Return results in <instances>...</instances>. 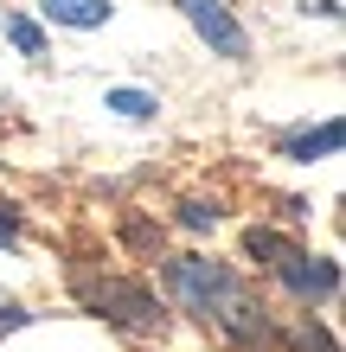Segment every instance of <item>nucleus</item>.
<instances>
[{
	"label": "nucleus",
	"instance_id": "obj_9",
	"mask_svg": "<svg viewBox=\"0 0 346 352\" xmlns=\"http://www.w3.org/2000/svg\"><path fill=\"white\" fill-rule=\"evenodd\" d=\"M218 218H225V212H218V205H206V199H186V205H180V224H186V231H212Z\"/></svg>",
	"mask_w": 346,
	"mask_h": 352
},
{
	"label": "nucleus",
	"instance_id": "obj_1",
	"mask_svg": "<svg viewBox=\"0 0 346 352\" xmlns=\"http://www.w3.org/2000/svg\"><path fill=\"white\" fill-rule=\"evenodd\" d=\"M167 288L193 307L206 327H218L231 346H263L270 340V314L244 288V276L218 256H167Z\"/></svg>",
	"mask_w": 346,
	"mask_h": 352
},
{
	"label": "nucleus",
	"instance_id": "obj_6",
	"mask_svg": "<svg viewBox=\"0 0 346 352\" xmlns=\"http://www.w3.org/2000/svg\"><path fill=\"white\" fill-rule=\"evenodd\" d=\"M282 154H289V160H327V154H340V116H327L321 129L289 135V141H282Z\"/></svg>",
	"mask_w": 346,
	"mask_h": 352
},
{
	"label": "nucleus",
	"instance_id": "obj_11",
	"mask_svg": "<svg viewBox=\"0 0 346 352\" xmlns=\"http://www.w3.org/2000/svg\"><path fill=\"white\" fill-rule=\"evenodd\" d=\"M13 243H19V205L0 199V250H13Z\"/></svg>",
	"mask_w": 346,
	"mask_h": 352
},
{
	"label": "nucleus",
	"instance_id": "obj_5",
	"mask_svg": "<svg viewBox=\"0 0 346 352\" xmlns=\"http://www.w3.org/2000/svg\"><path fill=\"white\" fill-rule=\"evenodd\" d=\"M39 13L52 26H71V32H96L116 19V0H39Z\"/></svg>",
	"mask_w": 346,
	"mask_h": 352
},
{
	"label": "nucleus",
	"instance_id": "obj_2",
	"mask_svg": "<svg viewBox=\"0 0 346 352\" xmlns=\"http://www.w3.org/2000/svg\"><path fill=\"white\" fill-rule=\"evenodd\" d=\"M77 295H84V307H90L96 320L129 327V333H160V327H167L154 288H141V282H122V276H116V282H84Z\"/></svg>",
	"mask_w": 346,
	"mask_h": 352
},
{
	"label": "nucleus",
	"instance_id": "obj_8",
	"mask_svg": "<svg viewBox=\"0 0 346 352\" xmlns=\"http://www.w3.org/2000/svg\"><path fill=\"white\" fill-rule=\"evenodd\" d=\"M7 38L26 58H45V32H39V19H26V13H7Z\"/></svg>",
	"mask_w": 346,
	"mask_h": 352
},
{
	"label": "nucleus",
	"instance_id": "obj_4",
	"mask_svg": "<svg viewBox=\"0 0 346 352\" xmlns=\"http://www.w3.org/2000/svg\"><path fill=\"white\" fill-rule=\"evenodd\" d=\"M173 7L186 13V26L206 38L218 58H231V65H237V58H250V32H244L237 19H231V7H225V0H173Z\"/></svg>",
	"mask_w": 346,
	"mask_h": 352
},
{
	"label": "nucleus",
	"instance_id": "obj_12",
	"mask_svg": "<svg viewBox=\"0 0 346 352\" xmlns=\"http://www.w3.org/2000/svg\"><path fill=\"white\" fill-rule=\"evenodd\" d=\"M32 314H26V307H0V333H13V327H26Z\"/></svg>",
	"mask_w": 346,
	"mask_h": 352
},
{
	"label": "nucleus",
	"instance_id": "obj_7",
	"mask_svg": "<svg viewBox=\"0 0 346 352\" xmlns=\"http://www.w3.org/2000/svg\"><path fill=\"white\" fill-rule=\"evenodd\" d=\"M103 109L129 116V122H148V116L160 109V96H148V90H109V96H103Z\"/></svg>",
	"mask_w": 346,
	"mask_h": 352
},
{
	"label": "nucleus",
	"instance_id": "obj_3",
	"mask_svg": "<svg viewBox=\"0 0 346 352\" xmlns=\"http://www.w3.org/2000/svg\"><path fill=\"white\" fill-rule=\"evenodd\" d=\"M276 282L282 288H289V295L295 301H334V288H340V263L334 256H308V250H295V243H282V250H276Z\"/></svg>",
	"mask_w": 346,
	"mask_h": 352
},
{
	"label": "nucleus",
	"instance_id": "obj_10",
	"mask_svg": "<svg viewBox=\"0 0 346 352\" xmlns=\"http://www.w3.org/2000/svg\"><path fill=\"white\" fill-rule=\"evenodd\" d=\"M289 340H295V352H334V340L321 333L314 320H295V333H289Z\"/></svg>",
	"mask_w": 346,
	"mask_h": 352
}]
</instances>
